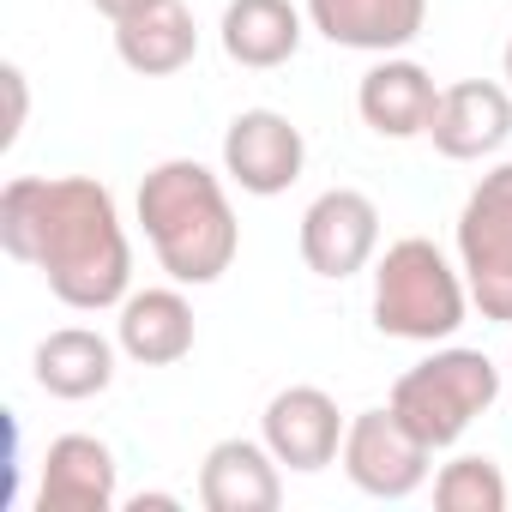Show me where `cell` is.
Segmentation results:
<instances>
[{"instance_id": "cell-1", "label": "cell", "mask_w": 512, "mask_h": 512, "mask_svg": "<svg viewBox=\"0 0 512 512\" xmlns=\"http://www.w3.org/2000/svg\"><path fill=\"white\" fill-rule=\"evenodd\" d=\"M0 247L43 272L79 314H103L133 296V241L115 193L91 175H13L0 187Z\"/></svg>"}, {"instance_id": "cell-2", "label": "cell", "mask_w": 512, "mask_h": 512, "mask_svg": "<svg viewBox=\"0 0 512 512\" xmlns=\"http://www.w3.org/2000/svg\"><path fill=\"white\" fill-rule=\"evenodd\" d=\"M139 223L157 266L175 284H217L241 253V223L229 211V193L193 157H169L139 181Z\"/></svg>"}, {"instance_id": "cell-3", "label": "cell", "mask_w": 512, "mask_h": 512, "mask_svg": "<svg viewBox=\"0 0 512 512\" xmlns=\"http://www.w3.org/2000/svg\"><path fill=\"white\" fill-rule=\"evenodd\" d=\"M470 284L446 253L422 235H404L374 266V326L404 344H440L464 326Z\"/></svg>"}, {"instance_id": "cell-4", "label": "cell", "mask_w": 512, "mask_h": 512, "mask_svg": "<svg viewBox=\"0 0 512 512\" xmlns=\"http://www.w3.org/2000/svg\"><path fill=\"white\" fill-rule=\"evenodd\" d=\"M500 398V368L482 356V350H434L428 362H416L410 374H398L392 386V410L398 422L428 440L434 452L452 446L488 404Z\"/></svg>"}, {"instance_id": "cell-5", "label": "cell", "mask_w": 512, "mask_h": 512, "mask_svg": "<svg viewBox=\"0 0 512 512\" xmlns=\"http://www.w3.org/2000/svg\"><path fill=\"white\" fill-rule=\"evenodd\" d=\"M458 272L482 320L512 326V163L488 169L458 211Z\"/></svg>"}, {"instance_id": "cell-6", "label": "cell", "mask_w": 512, "mask_h": 512, "mask_svg": "<svg viewBox=\"0 0 512 512\" xmlns=\"http://www.w3.org/2000/svg\"><path fill=\"white\" fill-rule=\"evenodd\" d=\"M338 464H344V476H350L362 494H374V500H404V494H416V488L428 482L434 446L416 440V434L398 422V410L386 404V410L350 416Z\"/></svg>"}, {"instance_id": "cell-7", "label": "cell", "mask_w": 512, "mask_h": 512, "mask_svg": "<svg viewBox=\"0 0 512 512\" xmlns=\"http://www.w3.org/2000/svg\"><path fill=\"white\" fill-rule=\"evenodd\" d=\"M302 163H308V139L278 109H241L223 133V175L253 199L290 193L302 181Z\"/></svg>"}, {"instance_id": "cell-8", "label": "cell", "mask_w": 512, "mask_h": 512, "mask_svg": "<svg viewBox=\"0 0 512 512\" xmlns=\"http://www.w3.org/2000/svg\"><path fill=\"white\" fill-rule=\"evenodd\" d=\"M380 247V205L356 187H332L302 211V260L314 278H356Z\"/></svg>"}, {"instance_id": "cell-9", "label": "cell", "mask_w": 512, "mask_h": 512, "mask_svg": "<svg viewBox=\"0 0 512 512\" xmlns=\"http://www.w3.org/2000/svg\"><path fill=\"white\" fill-rule=\"evenodd\" d=\"M344 428H350V422L338 416L332 392H320V386H284V392L266 404V416H260V434H266L272 458L290 464V470H302V476L338 464Z\"/></svg>"}, {"instance_id": "cell-10", "label": "cell", "mask_w": 512, "mask_h": 512, "mask_svg": "<svg viewBox=\"0 0 512 512\" xmlns=\"http://www.w3.org/2000/svg\"><path fill=\"white\" fill-rule=\"evenodd\" d=\"M428 139H434V151L452 157V163L494 157V151L512 139V91L494 85V79H458V85H446Z\"/></svg>"}, {"instance_id": "cell-11", "label": "cell", "mask_w": 512, "mask_h": 512, "mask_svg": "<svg viewBox=\"0 0 512 512\" xmlns=\"http://www.w3.org/2000/svg\"><path fill=\"white\" fill-rule=\"evenodd\" d=\"M199 506L205 512H278L284 476L266 440H217L199 464Z\"/></svg>"}, {"instance_id": "cell-12", "label": "cell", "mask_w": 512, "mask_h": 512, "mask_svg": "<svg viewBox=\"0 0 512 512\" xmlns=\"http://www.w3.org/2000/svg\"><path fill=\"white\" fill-rule=\"evenodd\" d=\"M308 25L338 49L392 55L422 37L428 0H308Z\"/></svg>"}, {"instance_id": "cell-13", "label": "cell", "mask_w": 512, "mask_h": 512, "mask_svg": "<svg viewBox=\"0 0 512 512\" xmlns=\"http://www.w3.org/2000/svg\"><path fill=\"white\" fill-rule=\"evenodd\" d=\"M109 506H115V452L97 434L49 440L37 512H109Z\"/></svg>"}, {"instance_id": "cell-14", "label": "cell", "mask_w": 512, "mask_h": 512, "mask_svg": "<svg viewBox=\"0 0 512 512\" xmlns=\"http://www.w3.org/2000/svg\"><path fill=\"white\" fill-rule=\"evenodd\" d=\"M356 109H362V121H368L380 139H416V133L434 127L440 85H434L428 67H416V61H392V55H386L380 67L362 73V85H356Z\"/></svg>"}, {"instance_id": "cell-15", "label": "cell", "mask_w": 512, "mask_h": 512, "mask_svg": "<svg viewBox=\"0 0 512 512\" xmlns=\"http://www.w3.org/2000/svg\"><path fill=\"white\" fill-rule=\"evenodd\" d=\"M193 49H199V31H193L187 0H151V7H139L115 25V55L145 79L181 73L193 61Z\"/></svg>"}, {"instance_id": "cell-16", "label": "cell", "mask_w": 512, "mask_h": 512, "mask_svg": "<svg viewBox=\"0 0 512 512\" xmlns=\"http://www.w3.org/2000/svg\"><path fill=\"white\" fill-rule=\"evenodd\" d=\"M115 338L139 368H169L193 350V308L181 290H133L121 302Z\"/></svg>"}, {"instance_id": "cell-17", "label": "cell", "mask_w": 512, "mask_h": 512, "mask_svg": "<svg viewBox=\"0 0 512 512\" xmlns=\"http://www.w3.org/2000/svg\"><path fill=\"white\" fill-rule=\"evenodd\" d=\"M217 31H223V55L253 73H272L302 49V13L290 0H229Z\"/></svg>"}, {"instance_id": "cell-18", "label": "cell", "mask_w": 512, "mask_h": 512, "mask_svg": "<svg viewBox=\"0 0 512 512\" xmlns=\"http://www.w3.org/2000/svg\"><path fill=\"white\" fill-rule=\"evenodd\" d=\"M31 368H37V386L49 398L79 404V398L109 392V380H115V344L103 332H91V326H61V332H49L37 344Z\"/></svg>"}, {"instance_id": "cell-19", "label": "cell", "mask_w": 512, "mask_h": 512, "mask_svg": "<svg viewBox=\"0 0 512 512\" xmlns=\"http://www.w3.org/2000/svg\"><path fill=\"white\" fill-rule=\"evenodd\" d=\"M506 500L512 494H506V476H500L494 458L464 452L434 476V506L440 512H506Z\"/></svg>"}, {"instance_id": "cell-20", "label": "cell", "mask_w": 512, "mask_h": 512, "mask_svg": "<svg viewBox=\"0 0 512 512\" xmlns=\"http://www.w3.org/2000/svg\"><path fill=\"white\" fill-rule=\"evenodd\" d=\"M0 79H7V133H0V145H13L19 133H25V73L19 67H0Z\"/></svg>"}, {"instance_id": "cell-21", "label": "cell", "mask_w": 512, "mask_h": 512, "mask_svg": "<svg viewBox=\"0 0 512 512\" xmlns=\"http://www.w3.org/2000/svg\"><path fill=\"white\" fill-rule=\"evenodd\" d=\"M91 7H97V13H103L109 25H121L127 13H139V7H151V0H91Z\"/></svg>"}, {"instance_id": "cell-22", "label": "cell", "mask_w": 512, "mask_h": 512, "mask_svg": "<svg viewBox=\"0 0 512 512\" xmlns=\"http://www.w3.org/2000/svg\"><path fill=\"white\" fill-rule=\"evenodd\" d=\"M127 506H133V512H169V506H175V494H133Z\"/></svg>"}, {"instance_id": "cell-23", "label": "cell", "mask_w": 512, "mask_h": 512, "mask_svg": "<svg viewBox=\"0 0 512 512\" xmlns=\"http://www.w3.org/2000/svg\"><path fill=\"white\" fill-rule=\"evenodd\" d=\"M506 85H512V43H506Z\"/></svg>"}, {"instance_id": "cell-24", "label": "cell", "mask_w": 512, "mask_h": 512, "mask_svg": "<svg viewBox=\"0 0 512 512\" xmlns=\"http://www.w3.org/2000/svg\"><path fill=\"white\" fill-rule=\"evenodd\" d=\"M506 374H512V356H506Z\"/></svg>"}]
</instances>
